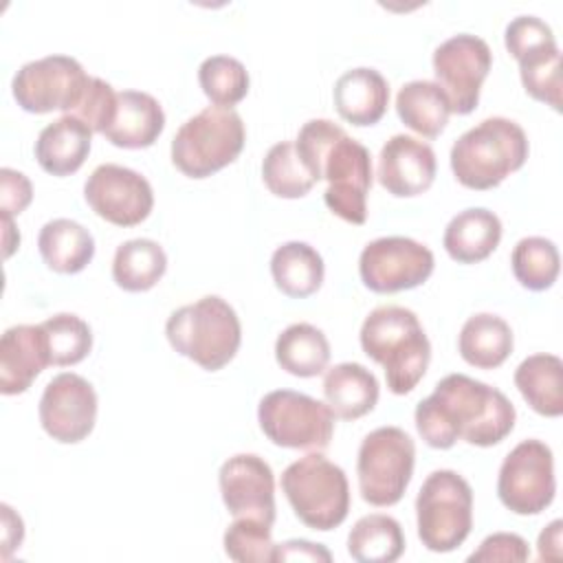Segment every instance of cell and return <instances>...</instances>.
I'll list each match as a JSON object with an SVG mask.
<instances>
[{"mask_svg":"<svg viewBox=\"0 0 563 563\" xmlns=\"http://www.w3.org/2000/svg\"><path fill=\"white\" fill-rule=\"evenodd\" d=\"M262 178L268 191L279 198H301L314 185L312 176L301 165L292 141L275 143L266 152L262 163Z\"/></svg>","mask_w":563,"mask_h":563,"instance_id":"cell-37","label":"cell"},{"mask_svg":"<svg viewBox=\"0 0 563 563\" xmlns=\"http://www.w3.org/2000/svg\"><path fill=\"white\" fill-rule=\"evenodd\" d=\"M48 365V345L40 323H20L4 330L0 339V391L4 396L26 391Z\"/></svg>","mask_w":563,"mask_h":563,"instance_id":"cell-20","label":"cell"},{"mask_svg":"<svg viewBox=\"0 0 563 563\" xmlns=\"http://www.w3.org/2000/svg\"><path fill=\"white\" fill-rule=\"evenodd\" d=\"M433 253L402 235L376 238L365 244L358 257V275L372 292L389 295L424 284L433 273Z\"/></svg>","mask_w":563,"mask_h":563,"instance_id":"cell-13","label":"cell"},{"mask_svg":"<svg viewBox=\"0 0 563 563\" xmlns=\"http://www.w3.org/2000/svg\"><path fill=\"white\" fill-rule=\"evenodd\" d=\"M323 260L306 242L292 240L275 249L271 257V275L275 286L295 299L310 297L323 284Z\"/></svg>","mask_w":563,"mask_h":563,"instance_id":"cell-29","label":"cell"},{"mask_svg":"<svg viewBox=\"0 0 563 563\" xmlns=\"http://www.w3.org/2000/svg\"><path fill=\"white\" fill-rule=\"evenodd\" d=\"M530 550L523 537L515 532H495L486 537L479 548L468 556L471 563L475 561H528Z\"/></svg>","mask_w":563,"mask_h":563,"instance_id":"cell-41","label":"cell"},{"mask_svg":"<svg viewBox=\"0 0 563 563\" xmlns=\"http://www.w3.org/2000/svg\"><path fill=\"white\" fill-rule=\"evenodd\" d=\"M33 198L31 180L11 167L0 169V211L2 216H20Z\"/></svg>","mask_w":563,"mask_h":563,"instance_id":"cell-42","label":"cell"},{"mask_svg":"<svg viewBox=\"0 0 563 563\" xmlns=\"http://www.w3.org/2000/svg\"><path fill=\"white\" fill-rule=\"evenodd\" d=\"M510 264H512V273H515L517 282L523 288L539 292V290L550 288L556 282L559 268H561V257H559V249L552 240L530 235L515 244Z\"/></svg>","mask_w":563,"mask_h":563,"instance_id":"cell-34","label":"cell"},{"mask_svg":"<svg viewBox=\"0 0 563 563\" xmlns=\"http://www.w3.org/2000/svg\"><path fill=\"white\" fill-rule=\"evenodd\" d=\"M435 152L429 143L394 134L378 154V183L398 198L424 194L435 178Z\"/></svg>","mask_w":563,"mask_h":563,"instance_id":"cell-19","label":"cell"},{"mask_svg":"<svg viewBox=\"0 0 563 563\" xmlns=\"http://www.w3.org/2000/svg\"><path fill=\"white\" fill-rule=\"evenodd\" d=\"M275 358L292 376H319L330 363V343L312 323H292L277 336Z\"/></svg>","mask_w":563,"mask_h":563,"instance_id":"cell-31","label":"cell"},{"mask_svg":"<svg viewBox=\"0 0 563 563\" xmlns=\"http://www.w3.org/2000/svg\"><path fill=\"white\" fill-rule=\"evenodd\" d=\"M369 150L350 139L347 132L334 141L321 165V180H328L323 200L328 209L345 222L363 224L367 220V194L372 189Z\"/></svg>","mask_w":563,"mask_h":563,"instance_id":"cell-14","label":"cell"},{"mask_svg":"<svg viewBox=\"0 0 563 563\" xmlns=\"http://www.w3.org/2000/svg\"><path fill=\"white\" fill-rule=\"evenodd\" d=\"M554 493L552 449L534 438L521 440L499 466V501L515 515H539L552 504Z\"/></svg>","mask_w":563,"mask_h":563,"instance_id":"cell-12","label":"cell"},{"mask_svg":"<svg viewBox=\"0 0 563 563\" xmlns=\"http://www.w3.org/2000/svg\"><path fill=\"white\" fill-rule=\"evenodd\" d=\"M363 352L383 365L391 394H409L424 376L431 361V343L413 310L378 306L361 325Z\"/></svg>","mask_w":563,"mask_h":563,"instance_id":"cell-2","label":"cell"},{"mask_svg":"<svg viewBox=\"0 0 563 563\" xmlns=\"http://www.w3.org/2000/svg\"><path fill=\"white\" fill-rule=\"evenodd\" d=\"M515 385L523 400L541 416L563 413V361L554 354H532L515 369Z\"/></svg>","mask_w":563,"mask_h":563,"instance_id":"cell-28","label":"cell"},{"mask_svg":"<svg viewBox=\"0 0 563 563\" xmlns=\"http://www.w3.org/2000/svg\"><path fill=\"white\" fill-rule=\"evenodd\" d=\"M334 108L341 119L365 128L378 123L389 106L387 79L367 66L343 73L334 84Z\"/></svg>","mask_w":563,"mask_h":563,"instance_id":"cell-21","label":"cell"},{"mask_svg":"<svg viewBox=\"0 0 563 563\" xmlns=\"http://www.w3.org/2000/svg\"><path fill=\"white\" fill-rule=\"evenodd\" d=\"M202 92L213 106L233 108L249 92V73L244 64L231 55H211L198 68Z\"/></svg>","mask_w":563,"mask_h":563,"instance_id":"cell-36","label":"cell"},{"mask_svg":"<svg viewBox=\"0 0 563 563\" xmlns=\"http://www.w3.org/2000/svg\"><path fill=\"white\" fill-rule=\"evenodd\" d=\"M84 198L99 218L117 227L141 224L154 207V191L147 178L114 163L92 169L84 185Z\"/></svg>","mask_w":563,"mask_h":563,"instance_id":"cell-16","label":"cell"},{"mask_svg":"<svg viewBox=\"0 0 563 563\" xmlns=\"http://www.w3.org/2000/svg\"><path fill=\"white\" fill-rule=\"evenodd\" d=\"M416 521L422 545L431 552H451L473 528L471 484L451 468L433 471L416 497Z\"/></svg>","mask_w":563,"mask_h":563,"instance_id":"cell-7","label":"cell"},{"mask_svg":"<svg viewBox=\"0 0 563 563\" xmlns=\"http://www.w3.org/2000/svg\"><path fill=\"white\" fill-rule=\"evenodd\" d=\"M416 462V444L400 427L369 431L356 460L361 497L372 506H394L402 499Z\"/></svg>","mask_w":563,"mask_h":563,"instance_id":"cell-8","label":"cell"},{"mask_svg":"<svg viewBox=\"0 0 563 563\" xmlns=\"http://www.w3.org/2000/svg\"><path fill=\"white\" fill-rule=\"evenodd\" d=\"M413 418L420 438L433 449H451L457 440L493 446L512 431L517 411L497 387L449 374L418 402Z\"/></svg>","mask_w":563,"mask_h":563,"instance_id":"cell-1","label":"cell"},{"mask_svg":"<svg viewBox=\"0 0 563 563\" xmlns=\"http://www.w3.org/2000/svg\"><path fill=\"white\" fill-rule=\"evenodd\" d=\"M257 422L264 435L284 449L323 451L334 433V413L330 407L292 389L268 391L260 400Z\"/></svg>","mask_w":563,"mask_h":563,"instance_id":"cell-9","label":"cell"},{"mask_svg":"<svg viewBox=\"0 0 563 563\" xmlns=\"http://www.w3.org/2000/svg\"><path fill=\"white\" fill-rule=\"evenodd\" d=\"M2 229H4V235H2V240H4V257H9L15 251V246L20 244V233L13 227V218L11 216H2Z\"/></svg>","mask_w":563,"mask_h":563,"instance_id":"cell-46","label":"cell"},{"mask_svg":"<svg viewBox=\"0 0 563 563\" xmlns=\"http://www.w3.org/2000/svg\"><path fill=\"white\" fill-rule=\"evenodd\" d=\"M37 249L51 271L73 275L92 262L95 238L79 222L70 218H55L40 229Z\"/></svg>","mask_w":563,"mask_h":563,"instance_id":"cell-26","label":"cell"},{"mask_svg":"<svg viewBox=\"0 0 563 563\" xmlns=\"http://www.w3.org/2000/svg\"><path fill=\"white\" fill-rule=\"evenodd\" d=\"M501 240V220L484 209L471 207L451 218L444 229V251L460 264H477L486 260Z\"/></svg>","mask_w":563,"mask_h":563,"instance_id":"cell-24","label":"cell"},{"mask_svg":"<svg viewBox=\"0 0 563 563\" xmlns=\"http://www.w3.org/2000/svg\"><path fill=\"white\" fill-rule=\"evenodd\" d=\"M117 112V92L114 88L99 79V77H90L86 92L81 97V103L77 106V110L73 112V117L81 119L92 132L103 134Z\"/></svg>","mask_w":563,"mask_h":563,"instance_id":"cell-40","label":"cell"},{"mask_svg":"<svg viewBox=\"0 0 563 563\" xmlns=\"http://www.w3.org/2000/svg\"><path fill=\"white\" fill-rule=\"evenodd\" d=\"M22 539H24V526H22V519L13 512V508H11V506L2 504V545H4L2 556L7 559L11 548H20Z\"/></svg>","mask_w":563,"mask_h":563,"instance_id":"cell-44","label":"cell"},{"mask_svg":"<svg viewBox=\"0 0 563 563\" xmlns=\"http://www.w3.org/2000/svg\"><path fill=\"white\" fill-rule=\"evenodd\" d=\"M347 552L358 563H391L405 552L402 528L389 515H365L347 534Z\"/></svg>","mask_w":563,"mask_h":563,"instance_id":"cell-33","label":"cell"},{"mask_svg":"<svg viewBox=\"0 0 563 563\" xmlns=\"http://www.w3.org/2000/svg\"><path fill=\"white\" fill-rule=\"evenodd\" d=\"M165 334L180 356L207 372H218L235 356L242 325L229 301L207 295L174 310L165 323Z\"/></svg>","mask_w":563,"mask_h":563,"instance_id":"cell-4","label":"cell"},{"mask_svg":"<svg viewBox=\"0 0 563 563\" xmlns=\"http://www.w3.org/2000/svg\"><path fill=\"white\" fill-rule=\"evenodd\" d=\"M97 420V394L92 385L73 372L57 374L40 398L42 429L62 444L86 440Z\"/></svg>","mask_w":563,"mask_h":563,"instance_id":"cell-17","label":"cell"},{"mask_svg":"<svg viewBox=\"0 0 563 563\" xmlns=\"http://www.w3.org/2000/svg\"><path fill=\"white\" fill-rule=\"evenodd\" d=\"M90 77L70 55H46L26 62L13 77L11 90L18 106L33 114L59 110L73 114L81 103Z\"/></svg>","mask_w":563,"mask_h":563,"instance_id":"cell-11","label":"cell"},{"mask_svg":"<svg viewBox=\"0 0 563 563\" xmlns=\"http://www.w3.org/2000/svg\"><path fill=\"white\" fill-rule=\"evenodd\" d=\"M273 561H332V554L321 545L306 539H290L275 545Z\"/></svg>","mask_w":563,"mask_h":563,"instance_id":"cell-43","label":"cell"},{"mask_svg":"<svg viewBox=\"0 0 563 563\" xmlns=\"http://www.w3.org/2000/svg\"><path fill=\"white\" fill-rule=\"evenodd\" d=\"M224 552L240 563H273L271 526L257 519H235L224 532Z\"/></svg>","mask_w":563,"mask_h":563,"instance_id":"cell-38","label":"cell"},{"mask_svg":"<svg viewBox=\"0 0 563 563\" xmlns=\"http://www.w3.org/2000/svg\"><path fill=\"white\" fill-rule=\"evenodd\" d=\"M396 112L400 121L424 139H435L449 123L451 103L435 81H407L396 95Z\"/></svg>","mask_w":563,"mask_h":563,"instance_id":"cell-30","label":"cell"},{"mask_svg":"<svg viewBox=\"0 0 563 563\" xmlns=\"http://www.w3.org/2000/svg\"><path fill=\"white\" fill-rule=\"evenodd\" d=\"M343 134H345V130L330 119H310L308 123L301 125V130L295 139V152L314 183L321 180V165H323L328 150Z\"/></svg>","mask_w":563,"mask_h":563,"instance_id":"cell-39","label":"cell"},{"mask_svg":"<svg viewBox=\"0 0 563 563\" xmlns=\"http://www.w3.org/2000/svg\"><path fill=\"white\" fill-rule=\"evenodd\" d=\"M90 145L92 130L81 119L64 114L37 134L35 161L51 176H70L88 158Z\"/></svg>","mask_w":563,"mask_h":563,"instance_id":"cell-22","label":"cell"},{"mask_svg":"<svg viewBox=\"0 0 563 563\" xmlns=\"http://www.w3.org/2000/svg\"><path fill=\"white\" fill-rule=\"evenodd\" d=\"M512 345L515 339L510 325L490 312H477L468 317L457 339L460 356L479 369L499 367L510 356Z\"/></svg>","mask_w":563,"mask_h":563,"instance_id":"cell-27","label":"cell"},{"mask_svg":"<svg viewBox=\"0 0 563 563\" xmlns=\"http://www.w3.org/2000/svg\"><path fill=\"white\" fill-rule=\"evenodd\" d=\"M282 490L297 519L312 530H334L350 512L345 471L323 453H308L282 473Z\"/></svg>","mask_w":563,"mask_h":563,"instance_id":"cell-5","label":"cell"},{"mask_svg":"<svg viewBox=\"0 0 563 563\" xmlns=\"http://www.w3.org/2000/svg\"><path fill=\"white\" fill-rule=\"evenodd\" d=\"M165 128V112L161 103L141 90L117 92V112L103 136L125 150L150 147Z\"/></svg>","mask_w":563,"mask_h":563,"instance_id":"cell-23","label":"cell"},{"mask_svg":"<svg viewBox=\"0 0 563 563\" xmlns=\"http://www.w3.org/2000/svg\"><path fill=\"white\" fill-rule=\"evenodd\" d=\"M48 345L51 365L66 367L84 361L92 350L90 325L70 312H59L40 323Z\"/></svg>","mask_w":563,"mask_h":563,"instance_id":"cell-35","label":"cell"},{"mask_svg":"<svg viewBox=\"0 0 563 563\" xmlns=\"http://www.w3.org/2000/svg\"><path fill=\"white\" fill-rule=\"evenodd\" d=\"M508 53L519 62V77L526 92L561 110V51L550 24L534 15H519L508 22L504 35Z\"/></svg>","mask_w":563,"mask_h":563,"instance_id":"cell-10","label":"cell"},{"mask_svg":"<svg viewBox=\"0 0 563 563\" xmlns=\"http://www.w3.org/2000/svg\"><path fill=\"white\" fill-rule=\"evenodd\" d=\"M435 84L444 90L451 112L468 114L479 103V90L488 77L493 53L488 44L471 33H457L433 51Z\"/></svg>","mask_w":563,"mask_h":563,"instance_id":"cell-15","label":"cell"},{"mask_svg":"<svg viewBox=\"0 0 563 563\" xmlns=\"http://www.w3.org/2000/svg\"><path fill=\"white\" fill-rule=\"evenodd\" d=\"M378 380L361 363H339L323 376L325 405L341 420H356L378 402Z\"/></svg>","mask_w":563,"mask_h":563,"instance_id":"cell-25","label":"cell"},{"mask_svg":"<svg viewBox=\"0 0 563 563\" xmlns=\"http://www.w3.org/2000/svg\"><path fill=\"white\" fill-rule=\"evenodd\" d=\"M167 271L163 246L147 238L123 242L112 260V279L128 292H143L158 284Z\"/></svg>","mask_w":563,"mask_h":563,"instance_id":"cell-32","label":"cell"},{"mask_svg":"<svg viewBox=\"0 0 563 563\" xmlns=\"http://www.w3.org/2000/svg\"><path fill=\"white\" fill-rule=\"evenodd\" d=\"M530 145L523 128L506 117H490L466 130L451 147V169L468 189H493L521 169Z\"/></svg>","mask_w":563,"mask_h":563,"instance_id":"cell-3","label":"cell"},{"mask_svg":"<svg viewBox=\"0 0 563 563\" xmlns=\"http://www.w3.org/2000/svg\"><path fill=\"white\" fill-rule=\"evenodd\" d=\"M561 528H563V521L554 519L539 534L537 550H539V559L541 561H559L561 559Z\"/></svg>","mask_w":563,"mask_h":563,"instance_id":"cell-45","label":"cell"},{"mask_svg":"<svg viewBox=\"0 0 563 563\" xmlns=\"http://www.w3.org/2000/svg\"><path fill=\"white\" fill-rule=\"evenodd\" d=\"M244 139L242 117L233 108L207 106L178 128L172 163L189 178H207L240 156Z\"/></svg>","mask_w":563,"mask_h":563,"instance_id":"cell-6","label":"cell"},{"mask_svg":"<svg viewBox=\"0 0 563 563\" xmlns=\"http://www.w3.org/2000/svg\"><path fill=\"white\" fill-rule=\"evenodd\" d=\"M218 484L222 501L235 519L275 523V475L264 457L255 453L229 457L220 466Z\"/></svg>","mask_w":563,"mask_h":563,"instance_id":"cell-18","label":"cell"}]
</instances>
